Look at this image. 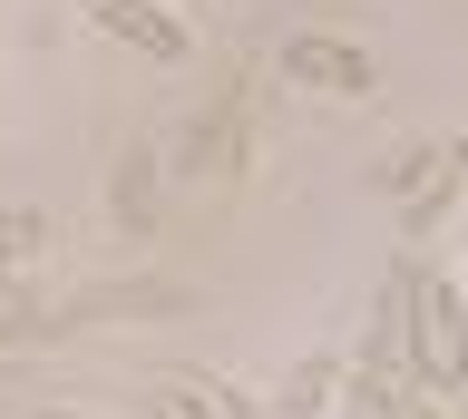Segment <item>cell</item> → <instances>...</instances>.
Wrapping results in <instances>:
<instances>
[{
    "mask_svg": "<svg viewBox=\"0 0 468 419\" xmlns=\"http://www.w3.org/2000/svg\"><path fill=\"white\" fill-rule=\"evenodd\" d=\"M410 381L430 400L468 390V293L439 273H420V293H410Z\"/></svg>",
    "mask_w": 468,
    "mask_h": 419,
    "instance_id": "6da1fadb",
    "label": "cell"
},
{
    "mask_svg": "<svg viewBox=\"0 0 468 419\" xmlns=\"http://www.w3.org/2000/svg\"><path fill=\"white\" fill-rule=\"evenodd\" d=\"M380 185L400 195V225H410V235H430L439 215L459 205V185H468V147H449V137H430V147H410L400 166H380Z\"/></svg>",
    "mask_w": 468,
    "mask_h": 419,
    "instance_id": "7a4b0ae2",
    "label": "cell"
},
{
    "mask_svg": "<svg viewBox=\"0 0 468 419\" xmlns=\"http://www.w3.org/2000/svg\"><path fill=\"white\" fill-rule=\"evenodd\" d=\"M283 79H303V89H322V98H371L380 89L371 49H351V39H332V30H292L283 39Z\"/></svg>",
    "mask_w": 468,
    "mask_h": 419,
    "instance_id": "3957f363",
    "label": "cell"
},
{
    "mask_svg": "<svg viewBox=\"0 0 468 419\" xmlns=\"http://www.w3.org/2000/svg\"><path fill=\"white\" fill-rule=\"evenodd\" d=\"M146 410L156 419H263L225 371H186V361H166V371L146 381Z\"/></svg>",
    "mask_w": 468,
    "mask_h": 419,
    "instance_id": "277c9868",
    "label": "cell"
},
{
    "mask_svg": "<svg viewBox=\"0 0 468 419\" xmlns=\"http://www.w3.org/2000/svg\"><path fill=\"white\" fill-rule=\"evenodd\" d=\"M79 10H88L108 39L146 49V59H186V20H176L166 0H79Z\"/></svg>",
    "mask_w": 468,
    "mask_h": 419,
    "instance_id": "5b68a950",
    "label": "cell"
},
{
    "mask_svg": "<svg viewBox=\"0 0 468 419\" xmlns=\"http://www.w3.org/2000/svg\"><path fill=\"white\" fill-rule=\"evenodd\" d=\"M351 419H449V400H430L420 381H351Z\"/></svg>",
    "mask_w": 468,
    "mask_h": 419,
    "instance_id": "8992f818",
    "label": "cell"
},
{
    "mask_svg": "<svg viewBox=\"0 0 468 419\" xmlns=\"http://www.w3.org/2000/svg\"><path fill=\"white\" fill-rule=\"evenodd\" d=\"M332 390H342V361H303L273 410H283V419H322V410H332Z\"/></svg>",
    "mask_w": 468,
    "mask_h": 419,
    "instance_id": "52a82bcc",
    "label": "cell"
},
{
    "mask_svg": "<svg viewBox=\"0 0 468 419\" xmlns=\"http://www.w3.org/2000/svg\"><path fill=\"white\" fill-rule=\"evenodd\" d=\"M39 244H49V215H0V273H10V264H29Z\"/></svg>",
    "mask_w": 468,
    "mask_h": 419,
    "instance_id": "ba28073f",
    "label": "cell"
},
{
    "mask_svg": "<svg viewBox=\"0 0 468 419\" xmlns=\"http://www.w3.org/2000/svg\"><path fill=\"white\" fill-rule=\"evenodd\" d=\"M117 205H127V225H146V156H127V176H117Z\"/></svg>",
    "mask_w": 468,
    "mask_h": 419,
    "instance_id": "9c48e42d",
    "label": "cell"
},
{
    "mask_svg": "<svg viewBox=\"0 0 468 419\" xmlns=\"http://www.w3.org/2000/svg\"><path fill=\"white\" fill-rule=\"evenodd\" d=\"M39 419H58V410H39Z\"/></svg>",
    "mask_w": 468,
    "mask_h": 419,
    "instance_id": "30bf717a",
    "label": "cell"
}]
</instances>
